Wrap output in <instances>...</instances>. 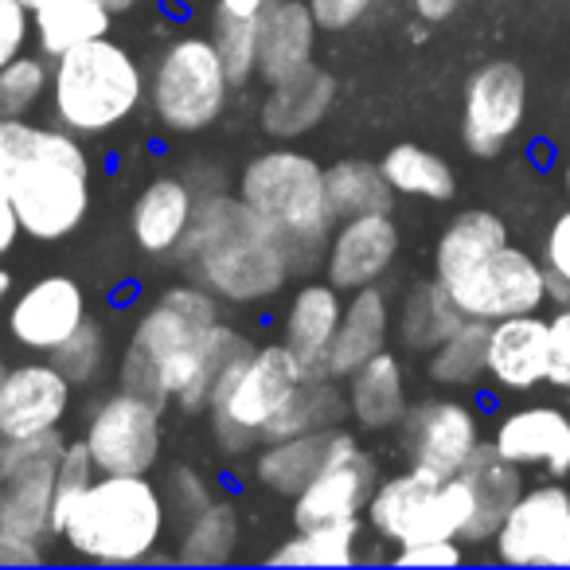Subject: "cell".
<instances>
[{
  "instance_id": "6da1fadb",
  "label": "cell",
  "mask_w": 570,
  "mask_h": 570,
  "mask_svg": "<svg viewBox=\"0 0 570 570\" xmlns=\"http://www.w3.org/2000/svg\"><path fill=\"white\" fill-rule=\"evenodd\" d=\"M250 348L223 317L219 297L184 277L137 313L118 360V383L180 414H204L219 375Z\"/></svg>"
},
{
  "instance_id": "7a4b0ae2",
  "label": "cell",
  "mask_w": 570,
  "mask_h": 570,
  "mask_svg": "<svg viewBox=\"0 0 570 570\" xmlns=\"http://www.w3.org/2000/svg\"><path fill=\"white\" fill-rule=\"evenodd\" d=\"M184 277L212 289L223 305H266L297 274L294 250L238 191L204 188L188 235L176 250Z\"/></svg>"
},
{
  "instance_id": "3957f363",
  "label": "cell",
  "mask_w": 570,
  "mask_h": 570,
  "mask_svg": "<svg viewBox=\"0 0 570 570\" xmlns=\"http://www.w3.org/2000/svg\"><path fill=\"white\" fill-rule=\"evenodd\" d=\"M0 153L9 160V199L36 243L79 235L95 207L87 141L56 121H0Z\"/></svg>"
},
{
  "instance_id": "277c9868",
  "label": "cell",
  "mask_w": 570,
  "mask_h": 570,
  "mask_svg": "<svg viewBox=\"0 0 570 570\" xmlns=\"http://www.w3.org/2000/svg\"><path fill=\"white\" fill-rule=\"evenodd\" d=\"M173 520L160 481L149 473H98L75 500L59 543L95 567H149L168 543Z\"/></svg>"
},
{
  "instance_id": "5b68a950",
  "label": "cell",
  "mask_w": 570,
  "mask_h": 570,
  "mask_svg": "<svg viewBox=\"0 0 570 570\" xmlns=\"http://www.w3.org/2000/svg\"><path fill=\"white\" fill-rule=\"evenodd\" d=\"M145 106V67L121 40L98 36L51 59L48 114L82 141H98L134 121Z\"/></svg>"
},
{
  "instance_id": "8992f818",
  "label": "cell",
  "mask_w": 570,
  "mask_h": 570,
  "mask_svg": "<svg viewBox=\"0 0 570 570\" xmlns=\"http://www.w3.org/2000/svg\"><path fill=\"white\" fill-rule=\"evenodd\" d=\"M235 191L246 207L277 227L294 250L297 274L325 258V243L336 219L328 212L325 168L317 157L277 141L274 149L254 153L235 180Z\"/></svg>"
},
{
  "instance_id": "52a82bcc",
  "label": "cell",
  "mask_w": 570,
  "mask_h": 570,
  "mask_svg": "<svg viewBox=\"0 0 570 570\" xmlns=\"http://www.w3.org/2000/svg\"><path fill=\"white\" fill-rule=\"evenodd\" d=\"M305 367L282 341L254 344L219 375L207 403V426H212L215 453L223 461H246L262 445L266 422L282 411V403L302 387Z\"/></svg>"
},
{
  "instance_id": "ba28073f",
  "label": "cell",
  "mask_w": 570,
  "mask_h": 570,
  "mask_svg": "<svg viewBox=\"0 0 570 570\" xmlns=\"http://www.w3.org/2000/svg\"><path fill=\"white\" fill-rule=\"evenodd\" d=\"M230 82L212 36L180 32L145 67V106L168 137H196L215 129L230 110Z\"/></svg>"
},
{
  "instance_id": "9c48e42d",
  "label": "cell",
  "mask_w": 570,
  "mask_h": 570,
  "mask_svg": "<svg viewBox=\"0 0 570 570\" xmlns=\"http://www.w3.org/2000/svg\"><path fill=\"white\" fill-rule=\"evenodd\" d=\"M473 515V492L458 476H438L426 469H399L380 476L364 508V523L380 543L403 547L422 539H461Z\"/></svg>"
},
{
  "instance_id": "30bf717a",
  "label": "cell",
  "mask_w": 570,
  "mask_h": 570,
  "mask_svg": "<svg viewBox=\"0 0 570 570\" xmlns=\"http://www.w3.org/2000/svg\"><path fill=\"white\" fill-rule=\"evenodd\" d=\"M79 442L98 473H153L165 453V406L118 383L87 406Z\"/></svg>"
},
{
  "instance_id": "8fae6325",
  "label": "cell",
  "mask_w": 570,
  "mask_h": 570,
  "mask_svg": "<svg viewBox=\"0 0 570 570\" xmlns=\"http://www.w3.org/2000/svg\"><path fill=\"white\" fill-rule=\"evenodd\" d=\"M63 450L67 442L51 445L0 484V567H40L51 559V500Z\"/></svg>"
},
{
  "instance_id": "7c38bea8",
  "label": "cell",
  "mask_w": 570,
  "mask_h": 570,
  "mask_svg": "<svg viewBox=\"0 0 570 570\" xmlns=\"http://www.w3.org/2000/svg\"><path fill=\"white\" fill-rule=\"evenodd\" d=\"M481 414L458 395H426L411 403L395 430V453L406 469L458 476L481 445Z\"/></svg>"
},
{
  "instance_id": "4fadbf2b",
  "label": "cell",
  "mask_w": 570,
  "mask_h": 570,
  "mask_svg": "<svg viewBox=\"0 0 570 570\" xmlns=\"http://www.w3.org/2000/svg\"><path fill=\"white\" fill-rule=\"evenodd\" d=\"M465 317L476 321H504L539 313L547 305V266L543 258L528 254L523 246L504 243L484 262L445 285Z\"/></svg>"
},
{
  "instance_id": "5bb4252c",
  "label": "cell",
  "mask_w": 570,
  "mask_h": 570,
  "mask_svg": "<svg viewBox=\"0 0 570 570\" xmlns=\"http://www.w3.org/2000/svg\"><path fill=\"white\" fill-rule=\"evenodd\" d=\"M528 118V75L512 59H489L461 95V145L469 157L492 160L512 145Z\"/></svg>"
},
{
  "instance_id": "9a60e30c",
  "label": "cell",
  "mask_w": 570,
  "mask_h": 570,
  "mask_svg": "<svg viewBox=\"0 0 570 570\" xmlns=\"http://www.w3.org/2000/svg\"><path fill=\"white\" fill-rule=\"evenodd\" d=\"M90 321L87 285L71 274H43L17 289L4 309V333L28 356H51Z\"/></svg>"
},
{
  "instance_id": "2e32d148",
  "label": "cell",
  "mask_w": 570,
  "mask_h": 570,
  "mask_svg": "<svg viewBox=\"0 0 570 570\" xmlns=\"http://www.w3.org/2000/svg\"><path fill=\"white\" fill-rule=\"evenodd\" d=\"M570 523V489L562 481H539L520 492L512 512L492 535V554L504 567H554V554Z\"/></svg>"
},
{
  "instance_id": "e0dca14e",
  "label": "cell",
  "mask_w": 570,
  "mask_h": 570,
  "mask_svg": "<svg viewBox=\"0 0 570 570\" xmlns=\"http://www.w3.org/2000/svg\"><path fill=\"white\" fill-rule=\"evenodd\" d=\"M75 383L56 367L51 356H28L0 372V434L36 438L63 430L75 406Z\"/></svg>"
},
{
  "instance_id": "ac0fdd59",
  "label": "cell",
  "mask_w": 570,
  "mask_h": 570,
  "mask_svg": "<svg viewBox=\"0 0 570 570\" xmlns=\"http://www.w3.org/2000/svg\"><path fill=\"white\" fill-rule=\"evenodd\" d=\"M399 250H403V230H399L395 215H352V219H341L333 227L321 269H325V277L336 289L356 294L364 285H380L395 269Z\"/></svg>"
},
{
  "instance_id": "d6986e66",
  "label": "cell",
  "mask_w": 570,
  "mask_h": 570,
  "mask_svg": "<svg viewBox=\"0 0 570 570\" xmlns=\"http://www.w3.org/2000/svg\"><path fill=\"white\" fill-rule=\"evenodd\" d=\"M375 484H380V461L360 442V445H352L348 453H341L336 461H328V465L297 492L289 520H294V528H321V523L356 520V515H364Z\"/></svg>"
},
{
  "instance_id": "ffe728a7",
  "label": "cell",
  "mask_w": 570,
  "mask_h": 570,
  "mask_svg": "<svg viewBox=\"0 0 570 570\" xmlns=\"http://www.w3.org/2000/svg\"><path fill=\"white\" fill-rule=\"evenodd\" d=\"M336 98H341V79L313 59L309 67H302L289 79L269 82L258 102V129L269 141L294 145L325 126Z\"/></svg>"
},
{
  "instance_id": "44dd1931",
  "label": "cell",
  "mask_w": 570,
  "mask_h": 570,
  "mask_svg": "<svg viewBox=\"0 0 570 570\" xmlns=\"http://www.w3.org/2000/svg\"><path fill=\"white\" fill-rule=\"evenodd\" d=\"M489 442L520 469H543L554 481L570 476V414L562 406H515L497 422Z\"/></svg>"
},
{
  "instance_id": "7402d4cb",
  "label": "cell",
  "mask_w": 570,
  "mask_h": 570,
  "mask_svg": "<svg viewBox=\"0 0 570 570\" xmlns=\"http://www.w3.org/2000/svg\"><path fill=\"white\" fill-rule=\"evenodd\" d=\"M352 445H360V438L348 426H328V430H313V434L262 442L254 450V465H250L254 481L266 492H274V497L294 500L328 461L348 453Z\"/></svg>"
},
{
  "instance_id": "603a6c76",
  "label": "cell",
  "mask_w": 570,
  "mask_h": 570,
  "mask_svg": "<svg viewBox=\"0 0 570 570\" xmlns=\"http://www.w3.org/2000/svg\"><path fill=\"white\" fill-rule=\"evenodd\" d=\"M199 188L188 176H153L141 191H137L134 207H129V238L145 258H168L180 250L184 235H188L191 219H196Z\"/></svg>"
},
{
  "instance_id": "cb8c5ba5",
  "label": "cell",
  "mask_w": 570,
  "mask_h": 570,
  "mask_svg": "<svg viewBox=\"0 0 570 570\" xmlns=\"http://www.w3.org/2000/svg\"><path fill=\"white\" fill-rule=\"evenodd\" d=\"M551 367V328L539 313L504 317L489 325V367L484 380L504 395H523L547 383Z\"/></svg>"
},
{
  "instance_id": "d4e9b609",
  "label": "cell",
  "mask_w": 570,
  "mask_h": 570,
  "mask_svg": "<svg viewBox=\"0 0 570 570\" xmlns=\"http://www.w3.org/2000/svg\"><path fill=\"white\" fill-rule=\"evenodd\" d=\"M344 289H336L328 277H305L289 294L282 313V344L302 360L309 375H317L336 341V328L344 317Z\"/></svg>"
},
{
  "instance_id": "484cf974",
  "label": "cell",
  "mask_w": 570,
  "mask_h": 570,
  "mask_svg": "<svg viewBox=\"0 0 570 570\" xmlns=\"http://www.w3.org/2000/svg\"><path fill=\"white\" fill-rule=\"evenodd\" d=\"M258 82H282L317 59V20L309 0H266L258 17Z\"/></svg>"
},
{
  "instance_id": "4316f807",
  "label": "cell",
  "mask_w": 570,
  "mask_h": 570,
  "mask_svg": "<svg viewBox=\"0 0 570 570\" xmlns=\"http://www.w3.org/2000/svg\"><path fill=\"white\" fill-rule=\"evenodd\" d=\"M391 328H395V305H391V294L383 289V282L348 294L344 297L341 328H336V341L328 348L321 375L344 383L360 364H367L383 348H391Z\"/></svg>"
},
{
  "instance_id": "83f0119b",
  "label": "cell",
  "mask_w": 570,
  "mask_h": 570,
  "mask_svg": "<svg viewBox=\"0 0 570 570\" xmlns=\"http://www.w3.org/2000/svg\"><path fill=\"white\" fill-rule=\"evenodd\" d=\"M344 403H348V422L360 434H395L411 411L403 356L383 348L380 356L360 364L344 380Z\"/></svg>"
},
{
  "instance_id": "f1b7e54d",
  "label": "cell",
  "mask_w": 570,
  "mask_h": 570,
  "mask_svg": "<svg viewBox=\"0 0 570 570\" xmlns=\"http://www.w3.org/2000/svg\"><path fill=\"white\" fill-rule=\"evenodd\" d=\"M461 481L473 492V515H469L465 531H461V543L465 547H484L492 543L497 528L504 523V515L512 512V504L520 500L523 484V469L512 465L504 453H497L492 442H481L476 453L465 461L461 469Z\"/></svg>"
},
{
  "instance_id": "f546056e",
  "label": "cell",
  "mask_w": 570,
  "mask_h": 570,
  "mask_svg": "<svg viewBox=\"0 0 570 570\" xmlns=\"http://www.w3.org/2000/svg\"><path fill=\"white\" fill-rule=\"evenodd\" d=\"M461 325H465V313L458 309L450 289H445L438 277H419V282L406 285L403 297H399L391 341L399 344V352L430 356V352H434L445 336L458 333Z\"/></svg>"
},
{
  "instance_id": "4dcf8cb0",
  "label": "cell",
  "mask_w": 570,
  "mask_h": 570,
  "mask_svg": "<svg viewBox=\"0 0 570 570\" xmlns=\"http://www.w3.org/2000/svg\"><path fill=\"white\" fill-rule=\"evenodd\" d=\"M243 547V512L230 497H215L204 512L173 528V554L184 567H223L238 559Z\"/></svg>"
},
{
  "instance_id": "1f68e13d",
  "label": "cell",
  "mask_w": 570,
  "mask_h": 570,
  "mask_svg": "<svg viewBox=\"0 0 570 570\" xmlns=\"http://www.w3.org/2000/svg\"><path fill=\"white\" fill-rule=\"evenodd\" d=\"M504 243H512V238H508V223L497 212H489V207L458 212L434 243V277L442 285L458 282L465 269H473Z\"/></svg>"
},
{
  "instance_id": "d6a6232c",
  "label": "cell",
  "mask_w": 570,
  "mask_h": 570,
  "mask_svg": "<svg viewBox=\"0 0 570 570\" xmlns=\"http://www.w3.org/2000/svg\"><path fill=\"white\" fill-rule=\"evenodd\" d=\"M364 531V515L321 523V528H294V535H285L266 554V562L269 567H356V562L372 559V554L360 551Z\"/></svg>"
},
{
  "instance_id": "836d02e7",
  "label": "cell",
  "mask_w": 570,
  "mask_h": 570,
  "mask_svg": "<svg viewBox=\"0 0 570 570\" xmlns=\"http://www.w3.org/2000/svg\"><path fill=\"white\" fill-rule=\"evenodd\" d=\"M114 12L102 0H43L32 9V43L40 56L59 59L98 36H110Z\"/></svg>"
},
{
  "instance_id": "e575fe53",
  "label": "cell",
  "mask_w": 570,
  "mask_h": 570,
  "mask_svg": "<svg viewBox=\"0 0 570 570\" xmlns=\"http://www.w3.org/2000/svg\"><path fill=\"white\" fill-rule=\"evenodd\" d=\"M348 422V403H344V383L328 380V375H305L302 387L285 399L282 411L266 422L262 442H277V438H297L313 434V430L344 426Z\"/></svg>"
},
{
  "instance_id": "d590c367",
  "label": "cell",
  "mask_w": 570,
  "mask_h": 570,
  "mask_svg": "<svg viewBox=\"0 0 570 570\" xmlns=\"http://www.w3.org/2000/svg\"><path fill=\"white\" fill-rule=\"evenodd\" d=\"M380 168L395 196L430 199V204H450L458 196V173L442 153L426 149L419 141H399L380 157Z\"/></svg>"
},
{
  "instance_id": "8d00e7d4",
  "label": "cell",
  "mask_w": 570,
  "mask_h": 570,
  "mask_svg": "<svg viewBox=\"0 0 570 570\" xmlns=\"http://www.w3.org/2000/svg\"><path fill=\"white\" fill-rule=\"evenodd\" d=\"M325 196L333 219H352V215H372V212H391L395 207V188L383 176L380 160L364 157H344L336 165L325 168Z\"/></svg>"
},
{
  "instance_id": "74e56055",
  "label": "cell",
  "mask_w": 570,
  "mask_h": 570,
  "mask_svg": "<svg viewBox=\"0 0 570 570\" xmlns=\"http://www.w3.org/2000/svg\"><path fill=\"white\" fill-rule=\"evenodd\" d=\"M484 367H489V321L465 317V325L426 356V380L445 391H469L481 387Z\"/></svg>"
},
{
  "instance_id": "f35d334b",
  "label": "cell",
  "mask_w": 570,
  "mask_h": 570,
  "mask_svg": "<svg viewBox=\"0 0 570 570\" xmlns=\"http://www.w3.org/2000/svg\"><path fill=\"white\" fill-rule=\"evenodd\" d=\"M51 90V59L40 51H24L0 67V121L32 118Z\"/></svg>"
},
{
  "instance_id": "ab89813d",
  "label": "cell",
  "mask_w": 570,
  "mask_h": 570,
  "mask_svg": "<svg viewBox=\"0 0 570 570\" xmlns=\"http://www.w3.org/2000/svg\"><path fill=\"white\" fill-rule=\"evenodd\" d=\"M207 28H212L207 36H212L235 90H246L250 82H258V20L215 9Z\"/></svg>"
},
{
  "instance_id": "60d3db41",
  "label": "cell",
  "mask_w": 570,
  "mask_h": 570,
  "mask_svg": "<svg viewBox=\"0 0 570 570\" xmlns=\"http://www.w3.org/2000/svg\"><path fill=\"white\" fill-rule=\"evenodd\" d=\"M51 360H56V367L79 391L82 387H95V383H102L106 372H110V360H114L110 333H106L102 321L90 317L87 325H82L79 333H75L71 341L63 344V348L51 352Z\"/></svg>"
},
{
  "instance_id": "b9f144b4",
  "label": "cell",
  "mask_w": 570,
  "mask_h": 570,
  "mask_svg": "<svg viewBox=\"0 0 570 570\" xmlns=\"http://www.w3.org/2000/svg\"><path fill=\"white\" fill-rule=\"evenodd\" d=\"M160 492H165L168 520H173V528H180L184 520L204 512V508L219 497V484L199 465H191V461H176V465H168L165 476H160Z\"/></svg>"
},
{
  "instance_id": "7bdbcfd3",
  "label": "cell",
  "mask_w": 570,
  "mask_h": 570,
  "mask_svg": "<svg viewBox=\"0 0 570 570\" xmlns=\"http://www.w3.org/2000/svg\"><path fill=\"white\" fill-rule=\"evenodd\" d=\"M98 476L95 461H90L87 445L82 442H67L63 458H59V469H56V500H51V531H56V543L63 535V523L71 515L75 500L87 492V484Z\"/></svg>"
},
{
  "instance_id": "ee69618b",
  "label": "cell",
  "mask_w": 570,
  "mask_h": 570,
  "mask_svg": "<svg viewBox=\"0 0 570 570\" xmlns=\"http://www.w3.org/2000/svg\"><path fill=\"white\" fill-rule=\"evenodd\" d=\"M469 559V547L461 539H422V543H403L391 551L395 567H461Z\"/></svg>"
},
{
  "instance_id": "f6af8a7d",
  "label": "cell",
  "mask_w": 570,
  "mask_h": 570,
  "mask_svg": "<svg viewBox=\"0 0 570 570\" xmlns=\"http://www.w3.org/2000/svg\"><path fill=\"white\" fill-rule=\"evenodd\" d=\"M32 43V9L24 0H0V67L24 56Z\"/></svg>"
},
{
  "instance_id": "bcb514c9",
  "label": "cell",
  "mask_w": 570,
  "mask_h": 570,
  "mask_svg": "<svg viewBox=\"0 0 570 570\" xmlns=\"http://www.w3.org/2000/svg\"><path fill=\"white\" fill-rule=\"evenodd\" d=\"M375 0H309V12L317 20L321 32H352L356 24H364L372 17Z\"/></svg>"
},
{
  "instance_id": "7dc6e473",
  "label": "cell",
  "mask_w": 570,
  "mask_h": 570,
  "mask_svg": "<svg viewBox=\"0 0 570 570\" xmlns=\"http://www.w3.org/2000/svg\"><path fill=\"white\" fill-rule=\"evenodd\" d=\"M551 328V367H547V383L559 391H570V302L547 317Z\"/></svg>"
},
{
  "instance_id": "c3c4849f",
  "label": "cell",
  "mask_w": 570,
  "mask_h": 570,
  "mask_svg": "<svg viewBox=\"0 0 570 570\" xmlns=\"http://www.w3.org/2000/svg\"><path fill=\"white\" fill-rule=\"evenodd\" d=\"M539 258H543L547 274L559 277V282L570 289V207H567V212L554 215V223L547 227L543 254H539Z\"/></svg>"
},
{
  "instance_id": "681fc988",
  "label": "cell",
  "mask_w": 570,
  "mask_h": 570,
  "mask_svg": "<svg viewBox=\"0 0 570 570\" xmlns=\"http://www.w3.org/2000/svg\"><path fill=\"white\" fill-rule=\"evenodd\" d=\"M406 4H411V12L422 24H445V20L458 17L465 0H406Z\"/></svg>"
},
{
  "instance_id": "f907efd6",
  "label": "cell",
  "mask_w": 570,
  "mask_h": 570,
  "mask_svg": "<svg viewBox=\"0 0 570 570\" xmlns=\"http://www.w3.org/2000/svg\"><path fill=\"white\" fill-rule=\"evenodd\" d=\"M20 235H24V227H20L17 207H12L9 196H0V258L12 254V246L20 243Z\"/></svg>"
},
{
  "instance_id": "816d5d0a",
  "label": "cell",
  "mask_w": 570,
  "mask_h": 570,
  "mask_svg": "<svg viewBox=\"0 0 570 570\" xmlns=\"http://www.w3.org/2000/svg\"><path fill=\"white\" fill-rule=\"evenodd\" d=\"M266 0H215V9L223 12H238V17H258Z\"/></svg>"
},
{
  "instance_id": "f5cc1de1",
  "label": "cell",
  "mask_w": 570,
  "mask_h": 570,
  "mask_svg": "<svg viewBox=\"0 0 570 570\" xmlns=\"http://www.w3.org/2000/svg\"><path fill=\"white\" fill-rule=\"evenodd\" d=\"M12 294H17V277H12L9 266H0V313L9 309Z\"/></svg>"
},
{
  "instance_id": "db71d44e",
  "label": "cell",
  "mask_w": 570,
  "mask_h": 570,
  "mask_svg": "<svg viewBox=\"0 0 570 570\" xmlns=\"http://www.w3.org/2000/svg\"><path fill=\"white\" fill-rule=\"evenodd\" d=\"M102 4L114 12V17H129V12H134L137 4H141V0H102Z\"/></svg>"
},
{
  "instance_id": "11a10c76",
  "label": "cell",
  "mask_w": 570,
  "mask_h": 570,
  "mask_svg": "<svg viewBox=\"0 0 570 570\" xmlns=\"http://www.w3.org/2000/svg\"><path fill=\"white\" fill-rule=\"evenodd\" d=\"M554 567H570V523H567V535L559 543V554H554Z\"/></svg>"
},
{
  "instance_id": "9f6ffc18",
  "label": "cell",
  "mask_w": 570,
  "mask_h": 570,
  "mask_svg": "<svg viewBox=\"0 0 570 570\" xmlns=\"http://www.w3.org/2000/svg\"><path fill=\"white\" fill-rule=\"evenodd\" d=\"M0 196H9V160L0 153Z\"/></svg>"
},
{
  "instance_id": "6f0895ef",
  "label": "cell",
  "mask_w": 570,
  "mask_h": 570,
  "mask_svg": "<svg viewBox=\"0 0 570 570\" xmlns=\"http://www.w3.org/2000/svg\"><path fill=\"white\" fill-rule=\"evenodd\" d=\"M4 367L9 364H4V336H0V372H4Z\"/></svg>"
},
{
  "instance_id": "680465c9",
  "label": "cell",
  "mask_w": 570,
  "mask_h": 570,
  "mask_svg": "<svg viewBox=\"0 0 570 570\" xmlns=\"http://www.w3.org/2000/svg\"><path fill=\"white\" fill-rule=\"evenodd\" d=\"M562 184H567V196H570V160H567V173H562Z\"/></svg>"
},
{
  "instance_id": "91938a15",
  "label": "cell",
  "mask_w": 570,
  "mask_h": 570,
  "mask_svg": "<svg viewBox=\"0 0 570 570\" xmlns=\"http://www.w3.org/2000/svg\"><path fill=\"white\" fill-rule=\"evenodd\" d=\"M24 4H28V9H36V4H43V0H24Z\"/></svg>"
}]
</instances>
